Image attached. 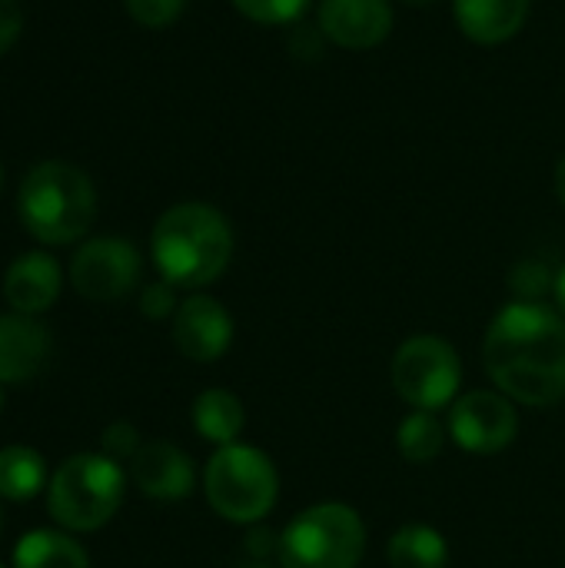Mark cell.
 <instances>
[{"label": "cell", "mask_w": 565, "mask_h": 568, "mask_svg": "<svg viewBox=\"0 0 565 568\" xmlns=\"http://www.w3.org/2000/svg\"><path fill=\"white\" fill-rule=\"evenodd\" d=\"M483 363L503 396L523 406L565 399V320L546 303H509L483 339Z\"/></svg>", "instance_id": "obj_1"}, {"label": "cell", "mask_w": 565, "mask_h": 568, "mask_svg": "<svg viewBox=\"0 0 565 568\" xmlns=\"http://www.w3.org/2000/svg\"><path fill=\"white\" fill-rule=\"evenodd\" d=\"M150 250L167 283L200 290L220 280L230 266L233 230L210 203H176L157 220Z\"/></svg>", "instance_id": "obj_2"}, {"label": "cell", "mask_w": 565, "mask_h": 568, "mask_svg": "<svg viewBox=\"0 0 565 568\" xmlns=\"http://www.w3.org/2000/svg\"><path fill=\"white\" fill-rule=\"evenodd\" d=\"M17 213L33 240L47 246H67L90 230L97 216V193L80 166L43 160L23 176Z\"/></svg>", "instance_id": "obj_3"}, {"label": "cell", "mask_w": 565, "mask_h": 568, "mask_svg": "<svg viewBox=\"0 0 565 568\" xmlns=\"http://www.w3.org/2000/svg\"><path fill=\"white\" fill-rule=\"evenodd\" d=\"M206 503L233 526H260L280 496V476L266 453L256 446H220L203 473Z\"/></svg>", "instance_id": "obj_4"}, {"label": "cell", "mask_w": 565, "mask_h": 568, "mask_svg": "<svg viewBox=\"0 0 565 568\" xmlns=\"http://www.w3.org/2000/svg\"><path fill=\"white\" fill-rule=\"evenodd\" d=\"M123 469L103 453L70 456L50 479L47 509L57 526L70 532H93L107 526L123 503Z\"/></svg>", "instance_id": "obj_5"}, {"label": "cell", "mask_w": 565, "mask_h": 568, "mask_svg": "<svg viewBox=\"0 0 565 568\" xmlns=\"http://www.w3.org/2000/svg\"><path fill=\"white\" fill-rule=\"evenodd\" d=\"M366 552V526L356 509L343 503H320L303 509L283 532L280 568H356Z\"/></svg>", "instance_id": "obj_6"}, {"label": "cell", "mask_w": 565, "mask_h": 568, "mask_svg": "<svg viewBox=\"0 0 565 568\" xmlns=\"http://www.w3.org/2000/svg\"><path fill=\"white\" fill-rule=\"evenodd\" d=\"M393 389L403 403L413 409H443L456 403L460 383H463V363L460 353L440 339V336H413L406 339L390 366Z\"/></svg>", "instance_id": "obj_7"}, {"label": "cell", "mask_w": 565, "mask_h": 568, "mask_svg": "<svg viewBox=\"0 0 565 568\" xmlns=\"http://www.w3.org/2000/svg\"><path fill=\"white\" fill-rule=\"evenodd\" d=\"M140 280V253L117 236L87 240L70 260V283L90 303L123 300Z\"/></svg>", "instance_id": "obj_8"}, {"label": "cell", "mask_w": 565, "mask_h": 568, "mask_svg": "<svg viewBox=\"0 0 565 568\" xmlns=\"http://www.w3.org/2000/svg\"><path fill=\"white\" fill-rule=\"evenodd\" d=\"M519 433V416L509 396L473 389L450 406V436L456 446L476 456H493L513 446Z\"/></svg>", "instance_id": "obj_9"}, {"label": "cell", "mask_w": 565, "mask_h": 568, "mask_svg": "<svg viewBox=\"0 0 565 568\" xmlns=\"http://www.w3.org/2000/svg\"><path fill=\"white\" fill-rule=\"evenodd\" d=\"M173 343L190 363H216L233 343V316L213 296H186L173 313Z\"/></svg>", "instance_id": "obj_10"}, {"label": "cell", "mask_w": 565, "mask_h": 568, "mask_svg": "<svg viewBox=\"0 0 565 568\" xmlns=\"http://www.w3.org/2000/svg\"><path fill=\"white\" fill-rule=\"evenodd\" d=\"M393 30L390 0H323L320 33L343 50H370Z\"/></svg>", "instance_id": "obj_11"}, {"label": "cell", "mask_w": 565, "mask_h": 568, "mask_svg": "<svg viewBox=\"0 0 565 568\" xmlns=\"http://www.w3.org/2000/svg\"><path fill=\"white\" fill-rule=\"evenodd\" d=\"M130 476L143 496L160 503L186 499L196 483L190 456L173 443H143L140 453L130 459Z\"/></svg>", "instance_id": "obj_12"}, {"label": "cell", "mask_w": 565, "mask_h": 568, "mask_svg": "<svg viewBox=\"0 0 565 568\" xmlns=\"http://www.w3.org/2000/svg\"><path fill=\"white\" fill-rule=\"evenodd\" d=\"M53 339L43 323L23 313L0 316V383H30L50 359Z\"/></svg>", "instance_id": "obj_13"}, {"label": "cell", "mask_w": 565, "mask_h": 568, "mask_svg": "<svg viewBox=\"0 0 565 568\" xmlns=\"http://www.w3.org/2000/svg\"><path fill=\"white\" fill-rule=\"evenodd\" d=\"M60 286H63L60 263L50 253H43V250L17 256L7 266V276H3V296L23 316L47 313L57 303Z\"/></svg>", "instance_id": "obj_14"}, {"label": "cell", "mask_w": 565, "mask_h": 568, "mask_svg": "<svg viewBox=\"0 0 565 568\" xmlns=\"http://www.w3.org/2000/svg\"><path fill=\"white\" fill-rule=\"evenodd\" d=\"M453 13L470 40L496 47L523 30L529 0H453Z\"/></svg>", "instance_id": "obj_15"}, {"label": "cell", "mask_w": 565, "mask_h": 568, "mask_svg": "<svg viewBox=\"0 0 565 568\" xmlns=\"http://www.w3.org/2000/svg\"><path fill=\"white\" fill-rule=\"evenodd\" d=\"M193 426L196 433L206 439V443H216V446H233L236 436L243 433L246 426V413H243V403L226 393V389H206L196 396L193 403Z\"/></svg>", "instance_id": "obj_16"}, {"label": "cell", "mask_w": 565, "mask_h": 568, "mask_svg": "<svg viewBox=\"0 0 565 568\" xmlns=\"http://www.w3.org/2000/svg\"><path fill=\"white\" fill-rule=\"evenodd\" d=\"M13 568H90V559L70 536L37 529L17 542Z\"/></svg>", "instance_id": "obj_17"}, {"label": "cell", "mask_w": 565, "mask_h": 568, "mask_svg": "<svg viewBox=\"0 0 565 568\" xmlns=\"http://www.w3.org/2000/svg\"><path fill=\"white\" fill-rule=\"evenodd\" d=\"M386 559H390V568H446L450 546L436 529L413 523L393 532L386 546Z\"/></svg>", "instance_id": "obj_18"}, {"label": "cell", "mask_w": 565, "mask_h": 568, "mask_svg": "<svg viewBox=\"0 0 565 568\" xmlns=\"http://www.w3.org/2000/svg\"><path fill=\"white\" fill-rule=\"evenodd\" d=\"M47 486V463L30 446H7L0 449V496L13 503H27L40 496Z\"/></svg>", "instance_id": "obj_19"}, {"label": "cell", "mask_w": 565, "mask_h": 568, "mask_svg": "<svg viewBox=\"0 0 565 568\" xmlns=\"http://www.w3.org/2000/svg\"><path fill=\"white\" fill-rule=\"evenodd\" d=\"M443 446H446V429H443V423H440L433 413H426V409L410 413V416L400 423V429H396V449H400L403 459L413 463V466H426V463L440 459Z\"/></svg>", "instance_id": "obj_20"}, {"label": "cell", "mask_w": 565, "mask_h": 568, "mask_svg": "<svg viewBox=\"0 0 565 568\" xmlns=\"http://www.w3.org/2000/svg\"><path fill=\"white\" fill-rule=\"evenodd\" d=\"M313 0H233V7L263 27H290L296 20H303V13L310 10Z\"/></svg>", "instance_id": "obj_21"}, {"label": "cell", "mask_w": 565, "mask_h": 568, "mask_svg": "<svg viewBox=\"0 0 565 568\" xmlns=\"http://www.w3.org/2000/svg\"><path fill=\"white\" fill-rule=\"evenodd\" d=\"M509 290L519 303H539L549 290H556V273L543 260H523L509 273Z\"/></svg>", "instance_id": "obj_22"}, {"label": "cell", "mask_w": 565, "mask_h": 568, "mask_svg": "<svg viewBox=\"0 0 565 568\" xmlns=\"http://www.w3.org/2000/svg\"><path fill=\"white\" fill-rule=\"evenodd\" d=\"M127 13L150 30H163L170 23H176V17L183 13L186 0H123Z\"/></svg>", "instance_id": "obj_23"}, {"label": "cell", "mask_w": 565, "mask_h": 568, "mask_svg": "<svg viewBox=\"0 0 565 568\" xmlns=\"http://www.w3.org/2000/svg\"><path fill=\"white\" fill-rule=\"evenodd\" d=\"M100 446H103V456H107V459H113V463H130V459L140 453V433H137V426H130V423H113V426L103 429Z\"/></svg>", "instance_id": "obj_24"}, {"label": "cell", "mask_w": 565, "mask_h": 568, "mask_svg": "<svg viewBox=\"0 0 565 568\" xmlns=\"http://www.w3.org/2000/svg\"><path fill=\"white\" fill-rule=\"evenodd\" d=\"M176 310H180V303H176V286L167 283V280L150 283V286L140 293V313H143L147 320H167V316H173Z\"/></svg>", "instance_id": "obj_25"}, {"label": "cell", "mask_w": 565, "mask_h": 568, "mask_svg": "<svg viewBox=\"0 0 565 568\" xmlns=\"http://www.w3.org/2000/svg\"><path fill=\"white\" fill-rule=\"evenodd\" d=\"M23 30V10L17 0H0V53L13 47V40Z\"/></svg>", "instance_id": "obj_26"}, {"label": "cell", "mask_w": 565, "mask_h": 568, "mask_svg": "<svg viewBox=\"0 0 565 568\" xmlns=\"http://www.w3.org/2000/svg\"><path fill=\"white\" fill-rule=\"evenodd\" d=\"M276 549H280V536H273V532H266V529H253L250 539H246V552H250V559H256V562H266Z\"/></svg>", "instance_id": "obj_27"}, {"label": "cell", "mask_w": 565, "mask_h": 568, "mask_svg": "<svg viewBox=\"0 0 565 568\" xmlns=\"http://www.w3.org/2000/svg\"><path fill=\"white\" fill-rule=\"evenodd\" d=\"M556 303H559V313H563V320H565V270L563 273H556Z\"/></svg>", "instance_id": "obj_28"}, {"label": "cell", "mask_w": 565, "mask_h": 568, "mask_svg": "<svg viewBox=\"0 0 565 568\" xmlns=\"http://www.w3.org/2000/svg\"><path fill=\"white\" fill-rule=\"evenodd\" d=\"M556 196H559V203L565 206V156L559 160V166H556Z\"/></svg>", "instance_id": "obj_29"}, {"label": "cell", "mask_w": 565, "mask_h": 568, "mask_svg": "<svg viewBox=\"0 0 565 568\" xmlns=\"http://www.w3.org/2000/svg\"><path fill=\"white\" fill-rule=\"evenodd\" d=\"M403 3H410V7H430V3H436V0H403Z\"/></svg>", "instance_id": "obj_30"}, {"label": "cell", "mask_w": 565, "mask_h": 568, "mask_svg": "<svg viewBox=\"0 0 565 568\" xmlns=\"http://www.w3.org/2000/svg\"><path fill=\"white\" fill-rule=\"evenodd\" d=\"M0 193H3V166H0Z\"/></svg>", "instance_id": "obj_31"}, {"label": "cell", "mask_w": 565, "mask_h": 568, "mask_svg": "<svg viewBox=\"0 0 565 568\" xmlns=\"http://www.w3.org/2000/svg\"><path fill=\"white\" fill-rule=\"evenodd\" d=\"M0 409H3V389H0Z\"/></svg>", "instance_id": "obj_32"}, {"label": "cell", "mask_w": 565, "mask_h": 568, "mask_svg": "<svg viewBox=\"0 0 565 568\" xmlns=\"http://www.w3.org/2000/svg\"><path fill=\"white\" fill-rule=\"evenodd\" d=\"M0 532H3V513H0Z\"/></svg>", "instance_id": "obj_33"}, {"label": "cell", "mask_w": 565, "mask_h": 568, "mask_svg": "<svg viewBox=\"0 0 565 568\" xmlns=\"http://www.w3.org/2000/svg\"><path fill=\"white\" fill-rule=\"evenodd\" d=\"M0 568H3V566H0Z\"/></svg>", "instance_id": "obj_34"}]
</instances>
